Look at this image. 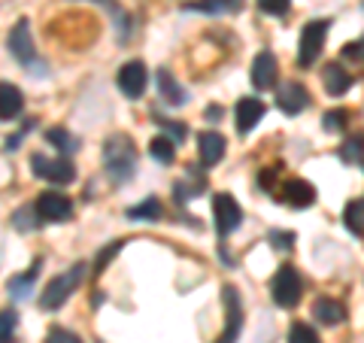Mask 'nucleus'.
<instances>
[{
    "label": "nucleus",
    "mask_w": 364,
    "mask_h": 343,
    "mask_svg": "<svg viewBox=\"0 0 364 343\" xmlns=\"http://www.w3.org/2000/svg\"><path fill=\"white\" fill-rule=\"evenodd\" d=\"M279 170L277 167H267V170H261V176H258V186L264 189V191H273V179H277Z\"/></svg>",
    "instance_id": "c9c22d12"
},
{
    "label": "nucleus",
    "mask_w": 364,
    "mask_h": 343,
    "mask_svg": "<svg viewBox=\"0 0 364 343\" xmlns=\"http://www.w3.org/2000/svg\"><path fill=\"white\" fill-rule=\"evenodd\" d=\"M158 125H161V128H164V134H167V137H170V140H173V143H182V140H186V137H188V131H186V125H182V122H170V119H161Z\"/></svg>",
    "instance_id": "c756f323"
},
{
    "label": "nucleus",
    "mask_w": 364,
    "mask_h": 343,
    "mask_svg": "<svg viewBox=\"0 0 364 343\" xmlns=\"http://www.w3.org/2000/svg\"><path fill=\"white\" fill-rule=\"evenodd\" d=\"M258 6L264 9L267 16H286L289 6H291V0H258Z\"/></svg>",
    "instance_id": "2f4dec72"
},
{
    "label": "nucleus",
    "mask_w": 364,
    "mask_h": 343,
    "mask_svg": "<svg viewBox=\"0 0 364 343\" xmlns=\"http://www.w3.org/2000/svg\"><path fill=\"white\" fill-rule=\"evenodd\" d=\"M82 273H85V265H73L70 270H64L61 277H55L49 285H46L43 295H40V307H43V310H58V307L73 295L79 280H82Z\"/></svg>",
    "instance_id": "f03ea898"
},
{
    "label": "nucleus",
    "mask_w": 364,
    "mask_h": 343,
    "mask_svg": "<svg viewBox=\"0 0 364 343\" xmlns=\"http://www.w3.org/2000/svg\"><path fill=\"white\" fill-rule=\"evenodd\" d=\"M343 222L355 237H364V201H349L343 210Z\"/></svg>",
    "instance_id": "412c9836"
},
{
    "label": "nucleus",
    "mask_w": 364,
    "mask_h": 343,
    "mask_svg": "<svg viewBox=\"0 0 364 343\" xmlns=\"http://www.w3.org/2000/svg\"><path fill=\"white\" fill-rule=\"evenodd\" d=\"M328 28H331V21H325V19H316L310 25H304L301 43H298V64L301 67L316 64L318 52H322V46H325V37H328Z\"/></svg>",
    "instance_id": "20e7f679"
},
{
    "label": "nucleus",
    "mask_w": 364,
    "mask_h": 343,
    "mask_svg": "<svg viewBox=\"0 0 364 343\" xmlns=\"http://www.w3.org/2000/svg\"><path fill=\"white\" fill-rule=\"evenodd\" d=\"M46 343H82L73 331H67V328H52L49 334H46Z\"/></svg>",
    "instance_id": "473e14b6"
},
{
    "label": "nucleus",
    "mask_w": 364,
    "mask_h": 343,
    "mask_svg": "<svg viewBox=\"0 0 364 343\" xmlns=\"http://www.w3.org/2000/svg\"><path fill=\"white\" fill-rule=\"evenodd\" d=\"M0 97H4V110H0V116H4L6 122L16 119L21 112V104H25V100H21V91L13 83H4L0 85Z\"/></svg>",
    "instance_id": "aec40b11"
},
{
    "label": "nucleus",
    "mask_w": 364,
    "mask_h": 343,
    "mask_svg": "<svg viewBox=\"0 0 364 343\" xmlns=\"http://www.w3.org/2000/svg\"><path fill=\"white\" fill-rule=\"evenodd\" d=\"M46 140H49L52 146H58L61 152H76L79 149V140H76V137H70V131H64V128L46 131Z\"/></svg>",
    "instance_id": "5701e85b"
},
{
    "label": "nucleus",
    "mask_w": 364,
    "mask_h": 343,
    "mask_svg": "<svg viewBox=\"0 0 364 343\" xmlns=\"http://www.w3.org/2000/svg\"><path fill=\"white\" fill-rule=\"evenodd\" d=\"M277 107L286 112V116H298L301 110L310 107V91L301 83H286L277 88Z\"/></svg>",
    "instance_id": "9d476101"
},
{
    "label": "nucleus",
    "mask_w": 364,
    "mask_h": 343,
    "mask_svg": "<svg viewBox=\"0 0 364 343\" xmlns=\"http://www.w3.org/2000/svg\"><path fill=\"white\" fill-rule=\"evenodd\" d=\"M37 273H40V261L31 268L28 277H13V280H9V292H13L18 301L28 298V295H31V283H33V277H37Z\"/></svg>",
    "instance_id": "a878e982"
},
{
    "label": "nucleus",
    "mask_w": 364,
    "mask_h": 343,
    "mask_svg": "<svg viewBox=\"0 0 364 343\" xmlns=\"http://www.w3.org/2000/svg\"><path fill=\"white\" fill-rule=\"evenodd\" d=\"M343 58L364 61V37H361V40H355V43H346V46H343Z\"/></svg>",
    "instance_id": "f704fd0d"
},
{
    "label": "nucleus",
    "mask_w": 364,
    "mask_h": 343,
    "mask_svg": "<svg viewBox=\"0 0 364 343\" xmlns=\"http://www.w3.org/2000/svg\"><path fill=\"white\" fill-rule=\"evenodd\" d=\"M37 216L43 222H64V219H70V213H73V204L67 194L61 191H43L37 194Z\"/></svg>",
    "instance_id": "0eeeda50"
},
{
    "label": "nucleus",
    "mask_w": 364,
    "mask_h": 343,
    "mask_svg": "<svg viewBox=\"0 0 364 343\" xmlns=\"http://www.w3.org/2000/svg\"><path fill=\"white\" fill-rule=\"evenodd\" d=\"M222 298H225V307H228V325H225V334L215 340V343H234L237 334H240L243 328V307H240V295L231 285H225L222 289Z\"/></svg>",
    "instance_id": "1a4fd4ad"
},
{
    "label": "nucleus",
    "mask_w": 364,
    "mask_h": 343,
    "mask_svg": "<svg viewBox=\"0 0 364 343\" xmlns=\"http://www.w3.org/2000/svg\"><path fill=\"white\" fill-rule=\"evenodd\" d=\"M313 319H318L322 325H340L346 319V310H343V304L334 298H318L313 304Z\"/></svg>",
    "instance_id": "6ab92c4d"
},
{
    "label": "nucleus",
    "mask_w": 364,
    "mask_h": 343,
    "mask_svg": "<svg viewBox=\"0 0 364 343\" xmlns=\"http://www.w3.org/2000/svg\"><path fill=\"white\" fill-rule=\"evenodd\" d=\"M346 122H349V112L346 110H331V112H325L322 116V128L328 134H340L346 128Z\"/></svg>",
    "instance_id": "bb28decb"
},
{
    "label": "nucleus",
    "mask_w": 364,
    "mask_h": 343,
    "mask_svg": "<svg viewBox=\"0 0 364 343\" xmlns=\"http://www.w3.org/2000/svg\"><path fill=\"white\" fill-rule=\"evenodd\" d=\"M119 249H122V240H112L109 246H104V249H100V255H97V261H95V273H104V268L109 265L112 258L119 255Z\"/></svg>",
    "instance_id": "c85d7f7f"
},
{
    "label": "nucleus",
    "mask_w": 364,
    "mask_h": 343,
    "mask_svg": "<svg viewBox=\"0 0 364 343\" xmlns=\"http://www.w3.org/2000/svg\"><path fill=\"white\" fill-rule=\"evenodd\" d=\"M267 240H270L273 249H291L294 246V234L291 231H277V228L267 234Z\"/></svg>",
    "instance_id": "7c9ffc66"
},
{
    "label": "nucleus",
    "mask_w": 364,
    "mask_h": 343,
    "mask_svg": "<svg viewBox=\"0 0 364 343\" xmlns=\"http://www.w3.org/2000/svg\"><path fill=\"white\" fill-rule=\"evenodd\" d=\"M95 4H100V6H107V9H116V13H119V6H116V0H95Z\"/></svg>",
    "instance_id": "e433bc0d"
},
{
    "label": "nucleus",
    "mask_w": 364,
    "mask_h": 343,
    "mask_svg": "<svg viewBox=\"0 0 364 343\" xmlns=\"http://www.w3.org/2000/svg\"><path fill=\"white\" fill-rule=\"evenodd\" d=\"M289 343H322V340H318V334H316L310 325L294 322L291 331H289Z\"/></svg>",
    "instance_id": "cd10ccee"
},
{
    "label": "nucleus",
    "mask_w": 364,
    "mask_h": 343,
    "mask_svg": "<svg viewBox=\"0 0 364 343\" xmlns=\"http://www.w3.org/2000/svg\"><path fill=\"white\" fill-rule=\"evenodd\" d=\"M116 83H119V88H122V95L124 97H140L143 91H146V83H149V73H146V67H143V61H128L119 70V76H116Z\"/></svg>",
    "instance_id": "6e6552de"
},
{
    "label": "nucleus",
    "mask_w": 364,
    "mask_h": 343,
    "mask_svg": "<svg viewBox=\"0 0 364 343\" xmlns=\"http://www.w3.org/2000/svg\"><path fill=\"white\" fill-rule=\"evenodd\" d=\"M164 210L161 204H158V198H146L143 204H136V207L128 210V219H158Z\"/></svg>",
    "instance_id": "b1692460"
},
{
    "label": "nucleus",
    "mask_w": 364,
    "mask_h": 343,
    "mask_svg": "<svg viewBox=\"0 0 364 343\" xmlns=\"http://www.w3.org/2000/svg\"><path fill=\"white\" fill-rule=\"evenodd\" d=\"M104 167L112 176V182H128L136 174V149L128 134H112L104 143Z\"/></svg>",
    "instance_id": "f257e3e1"
},
{
    "label": "nucleus",
    "mask_w": 364,
    "mask_h": 343,
    "mask_svg": "<svg viewBox=\"0 0 364 343\" xmlns=\"http://www.w3.org/2000/svg\"><path fill=\"white\" fill-rule=\"evenodd\" d=\"M182 9L203 16H231L243 9V0H191V4H182Z\"/></svg>",
    "instance_id": "dca6fc26"
},
{
    "label": "nucleus",
    "mask_w": 364,
    "mask_h": 343,
    "mask_svg": "<svg viewBox=\"0 0 364 343\" xmlns=\"http://www.w3.org/2000/svg\"><path fill=\"white\" fill-rule=\"evenodd\" d=\"M340 158L346 164H358L364 158V137H349V140L340 146Z\"/></svg>",
    "instance_id": "393cba45"
},
{
    "label": "nucleus",
    "mask_w": 364,
    "mask_h": 343,
    "mask_svg": "<svg viewBox=\"0 0 364 343\" xmlns=\"http://www.w3.org/2000/svg\"><path fill=\"white\" fill-rule=\"evenodd\" d=\"M213 216H215V231H219V237H228L231 231H237L240 222H243L240 204H237L231 194H225V191H219L213 198Z\"/></svg>",
    "instance_id": "423d86ee"
},
{
    "label": "nucleus",
    "mask_w": 364,
    "mask_h": 343,
    "mask_svg": "<svg viewBox=\"0 0 364 343\" xmlns=\"http://www.w3.org/2000/svg\"><path fill=\"white\" fill-rule=\"evenodd\" d=\"M173 140L170 137H155V140L149 143V155L155 158L158 164H173V158H176V149H173Z\"/></svg>",
    "instance_id": "4be33fe9"
},
{
    "label": "nucleus",
    "mask_w": 364,
    "mask_h": 343,
    "mask_svg": "<svg viewBox=\"0 0 364 343\" xmlns=\"http://www.w3.org/2000/svg\"><path fill=\"white\" fill-rule=\"evenodd\" d=\"M322 83H325V91L328 95H346V91L352 88V73L343 70V64H328L325 70H322Z\"/></svg>",
    "instance_id": "f3484780"
},
{
    "label": "nucleus",
    "mask_w": 364,
    "mask_h": 343,
    "mask_svg": "<svg viewBox=\"0 0 364 343\" xmlns=\"http://www.w3.org/2000/svg\"><path fill=\"white\" fill-rule=\"evenodd\" d=\"M198 155H200V164H207V167L219 164L225 158V137L215 131H203L198 137Z\"/></svg>",
    "instance_id": "2eb2a0df"
},
{
    "label": "nucleus",
    "mask_w": 364,
    "mask_h": 343,
    "mask_svg": "<svg viewBox=\"0 0 364 343\" xmlns=\"http://www.w3.org/2000/svg\"><path fill=\"white\" fill-rule=\"evenodd\" d=\"M158 91H161V100H167L170 107H182L188 100V95H186V88H182L176 79H173V73L170 70H158Z\"/></svg>",
    "instance_id": "a211bd4d"
},
{
    "label": "nucleus",
    "mask_w": 364,
    "mask_h": 343,
    "mask_svg": "<svg viewBox=\"0 0 364 343\" xmlns=\"http://www.w3.org/2000/svg\"><path fill=\"white\" fill-rule=\"evenodd\" d=\"M13 334H16V313L6 310V313H4V328H0V340H4V343H13Z\"/></svg>",
    "instance_id": "72a5a7b5"
},
{
    "label": "nucleus",
    "mask_w": 364,
    "mask_h": 343,
    "mask_svg": "<svg viewBox=\"0 0 364 343\" xmlns=\"http://www.w3.org/2000/svg\"><path fill=\"white\" fill-rule=\"evenodd\" d=\"M264 116V104H261L258 97H240L234 107V122H237V131L240 134H249L261 122Z\"/></svg>",
    "instance_id": "ddd939ff"
},
{
    "label": "nucleus",
    "mask_w": 364,
    "mask_h": 343,
    "mask_svg": "<svg viewBox=\"0 0 364 343\" xmlns=\"http://www.w3.org/2000/svg\"><path fill=\"white\" fill-rule=\"evenodd\" d=\"M249 79H252L255 91H267L273 88L277 83V58H273V52H258L252 67H249Z\"/></svg>",
    "instance_id": "f8f14e48"
},
{
    "label": "nucleus",
    "mask_w": 364,
    "mask_h": 343,
    "mask_svg": "<svg viewBox=\"0 0 364 343\" xmlns=\"http://www.w3.org/2000/svg\"><path fill=\"white\" fill-rule=\"evenodd\" d=\"M31 170L40 179H49L55 186H70L76 179V167L67 158H49V155H33L31 158Z\"/></svg>",
    "instance_id": "39448f33"
},
{
    "label": "nucleus",
    "mask_w": 364,
    "mask_h": 343,
    "mask_svg": "<svg viewBox=\"0 0 364 343\" xmlns=\"http://www.w3.org/2000/svg\"><path fill=\"white\" fill-rule=\"evenodd\" d=\"M6 46H9V52H13V58L16 61H21V64H31L33 61V40H31V25H28V19H18L16 21V28L9 31V40H6Z\"/></svg>",
    "instance_id": "9b49d317"
},
{
    "label": "nucleus",
    "mask_w": 364,
    "mask_h": 343,
    "mask_svg": "<svg viewBox=\"0 0 364 343\" xmlns=\"http://www.w3.org/2000/svg\"><path fill=\"white\" fill-rule=\"evenodd\" d=\"M282 201L294 210H306L316 204V189L306 179H289L286 186H282Z\"/></svg>",
    "instance_id": "4468645a"
},
{
    "label": "nucleus",
    "mask_w": 364,
    "mask_h": 343,
    "mask_svg": "<svg viewBox=\"0 0 364 343\" xmlns=\"http://www.w3.org/2000/svg\"><path fill=\"white\" fill-rule=\"evenodd\" d=\"M301 292H304V285H301L298 270L289 268V265H286V268H279V270H277V277L270 280L273 304L282 307V310H291V307H298Z\"/></svg>",
    "instance_id": "7ed1b4c3"
}]
</instances>
